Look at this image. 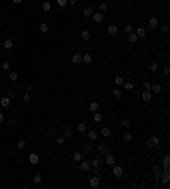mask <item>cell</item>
<instances>
[{
	"label": "cell",
	"mask_w": 170,
	"mask_h": 189,
	"mask_svg": "<svg viewBox=\"0 0 170 189\" xmlns=\"http://www.w3.org/2000/svg\"><path fill=\"white\" fill-rule=\"evenodd\" d=\"M89 184H90V187H94V189L99 187V186H100V177H99V176H92V177L89 179Z\"/></svg>",
	"instance_id": "cell-1"
},
{
	"label": "cell",
	"mask_w": 170,
	"mask_h": 189,
	"mask_svg": "<svg viewBox=\"0 0 170 189\" xmlns=\"http://www.w3.org/2000/svg\"><path fill=\"white\" fill-rule=\"evenodd\" d=\"M100 167H102V160H100V158H92V162H90V169L99 170Z\"/></svg>",
	"instance_id": "cell-2"
},
{
	"label": "cell",
	"mask_w": 170,
	"mask_h": 189,
	"mask_svg": "<svg viewBox=\"0 0 170 189\" xmlns=\"http://www.w3.org/2000/svg\"><path fill=\"white\" fill-rule=\"evenodd\" d=\"M160 145V138L158 136H151L150 140H148V147L150 148H155V147H158Z\"/></svg>",
	"instance_id": "cell-3"
},
{
	"label": "cell",
	"mask_w": 170,
	"mask_h": 189,
	"mask_svg": "<svg viewBox=\"0 0 170 189\" xmlns=\"http://www.w3.org/2000/svg\"><path fill=\"white\" fill-rule=\"evenodd\" d=\"M158 26H160V22H158L157 17H150V19H148V27L150 29H157Z\"/></svg>",
	"instance_id": "cell-4"
},
{
	"label": "cell",
	"mask_w": 170,
	"mask_h": 189,
	"mask_svg": "<svg viewBox=\"0 0 170 189\" xmlns=\"http://www.w3.org/2000/svg\"><path fill=\"white\" fill-rule=\"evenodd\" d=\"M97 152L102 153V155H107L109 153V148L106 147V143H97Z\"/></svg>",
	"instance_id": "cell-5"
},
{
	"label": "cell",
	"mask_w": 170,
	"mask_h": 189,
	"mask_svg": "<svg viewBox=\"0 0 170 189\" xmlns=\"http://www.w3.org/2000/svg\"><path fill=\"white\" fill-rule=\"evenodd\" d=\"M92 19H94V22L99 24V22H102V21H104V14L102 12H94L92 14Z\"/></svg>",
	"instance_id": "cell-6"
},
{
	"label": "cell",
	"mask_w": 170,
	"mask_h": 189,
	"mask_svg": "<svg viewBox=\"0 0 170 189\" xmlns=\"http://www.w3.org/2000/svg\"><path fill=\"white\" fill-rule=\"evenodd\" d=\"M150 90H151V94H153V96H155V94H160V92H162V85L155 82V83H151Z\"/></svg>",
	"instance_id": "cell-7"
},
{
	"label": "cell",
	"mask_w": 170,
	"mask_h": 189,
	"mask_svg": "<svg viewBox=\"0 0 170 189\" xmlns=\"http://www.w3.org/2000/svg\"><path fill=\"white\" fill-rule=\"evenodd\" d=\"M151 97H153L151 90H143V94H141V99L145 101V102H150V101H151Z\"/></svg>",
	"instance_id": "cell-8"
},
{
	"label": "cell",
	"mask_w": 170,
	"mask_h": 189,
	"mask_svg": "<svg viewBox=\"0 0 170 189\" xmlns=\"http://www.w3.org/2000/svg\"><path fill=\"white\" fill-rule=\"evenodd\" d=\"M38 162H39V155L38 153H29V163H32V165H38Z\"/></svg>",
	"instance_id": "cell-9"
},
{
	"label": "cell",
	"mask_w": 170,
	"mask_h": 189,
	"mask_svg": "<svg viewBox=\"0 0 170 189\" xmlns=\"http://www.w3.org/2000/svg\"><path fill=\"white\" fill-rule=\"evenodd\" d=\"M87 136H89L90 141H97V138H99V133H97L95 130H90V131H87Z\"/></svg>",
	"instance_id": "cell-10"
},
{
	"label": "cell",
	"mask_w": 170,
	"mask_h": 189,
	"mask_svg": "<svg viewBox=\"0 0 170 189\" xmlns=\"http://www.w3.org/2000/svg\"><path fill=\"white\" fill-rule=\"evenodd\" d=\"M80 38L84 39V41H90V39H92V32L87 31V29H84V31L80 32Z\"/></svg>",
	"instance_id": "cell-11"
},
{
	"label": "cell",
	"mask_w": 170,
	"mask_h": 189,
	"mask_svg": "<svg viewBox=\"0 0 170 189\" xmlns=\"http://www.w3.org/2000/svg\"><path fill=\"white\" fill-rule=\"evenodd\" d=\"M107 34H109V36H116V34H117V26H116V24L107 26Z\"/></svg>",
	"instance_id": "cell-12"
},
{
	"label": "cell",
	"mask_w": 170,
	"mask_h": 189,
	"mask_svg": "<svg viewBox=\"0 0 170 189\" xmlns=\"http://www.w3.org/2000/svg\"><path fill=\"white\" fill-rule=\"evenodd\" d=\"M10 101H12V99H10L9 96L2 97V99H0V106H2V107H9L10 106Z\"/></svg>",
	"instance_id": "cell-13"
},
{
	"label": "cell",
	"mask_w": 170,
	"mask_h": 189,
	"mask_svg": "<svg viewBox=\"0 0 170 189\" xmlns=\"http://www.w3.org/2000/svg\"><path fill=\"white\" fill-rule=\"evenodd\" d=\"M89 111L90 112H97L99 111V102H97V101H92V102L89 104Z\"/></svg>",
	"instance_id": "cell-14"
},
{
	"label": "cell",
	"mask_w": 170,
	"mask_h": 189,
	"mask_svg": "<svg viewBox=\"0 0 170 189\" xmlns=\"http://www.w3.org/2000/svg\"><path fill=\"white\" fill-rule=\"evenodd\" d=\"M112 172H114V176H116V177H122V172H124V170H122V167H121V165H114Z\"/></svg>",
	"instance_id": "cell-15"
},
{
	"label": "cell",
	"mask_w": 170,
	"mask_h": 189,
	"mask_svg": "<svg viewBox=\"0 0 170 189\" xmlns=\"http://www.w3.org/2000/svg\"><path fill=\"white\" fill-rule=\"evenodd\" d=\"M78 163H80V169L82 170H90V162L89 160H84V158H82Z\"/></svg>",
	"instance_id": "cell-16"
},
{
	"label": "cell",
	"mask_w": 170,
	"mask_h": 189,
	"mask_svg": "<svg viewBox=\"0 0 170 189\" xmlns=\"http://www.w3.org/2000/svg\"><path fill=\"white\" fill-rule=\"evenodd\" d=\"M92 14H94L92 7H90V5H87L85 9H84V17H87V19H90V17H92Z\"/></svg>",
	"instance_id": "cell-17"
},
{
	"label": "cell",
	"mask_w": 170,
	"mask_h": 189,
	"mask_svg": "<svg viewBox=\"0 0 170 189\" xmlns=\"http://www.w3.org/2000/svg\"><path fill=\"white\" fill-rule=\"evenodd\" d=\"M80 61H82V54H80V53H75V54H71V63L78 65Z\"/></svg>",
	"instance_id": "cell-18"
},
{
	"label": "cell",
	"mask_w": 170,
	"mask_h": 189,
	"mask_svg": "<svg viewBox=\"0 0 170 189\" xmlns=\"http://www.w3.org/2000/svg\"><path fill=\"white\" fill-rule=\"evenodd\" d=\"M135 34L138 36V38H145V36H146V29H145V27H138Z\"/></svg>",
	"instance_id": "cell-19"
},
{
	"label": "cell",
	"mask_w": 170,
	"mask_h": 189,
	"mask_svg": "<svg viewBox=\"0 0 170 189\" xmlns=\"http://www.w3.org/2000/svg\"><path fill=\"white\" fill-rule=\"evenodd\" d=\"M114 157H112V155H109V153H107L106 155V160H104V163H106V165H114Z\"/></svg>",
	"instance_id": "cell-20"
},
{
	"label": "cell",
	"mask_w": 170,
	"mask_h": 189,
	"mask_svg": "<svg viewBox=\"0 0 170 189\" xmlns=\"http://www.w3.org/2000/svg\"><path fill=\"white\" fill-rule=\"evenodd\" d=\"M114 83H116L117 87H121L122 83H124V78H122L121 75H116V77H114Z\"/></svg>",
	"instance_id": "cell-21"
},
{
	"label": "cell",
	"mask_w": 170,
	"mask_h": 189,
	"mask_svg": "<svg viewBox=\"0 0 170 189\" xmlns=\"http://www.w3.org/2000/svg\"><path fill=\"white\" fill-rule=\"evenodd\" d=\"M43 10H44V12H49V10H51V2H48V0H46V2H43Z\"/></svg>",
	"instance_id": "cell-22"
},
{
	"label": "cell",
	"mask_w": 170,
	"mask_h": 189,
	"mask_svg": "<svg viewBox=\"0 0 170 189\" xmlns=\"http://www.w3.org/2000/svg\"><path fill=\"white\" fill-rule=\"evenodd\" d=\"M12 46H14V41H12V39H5V41H3V48H5V49H10Z\"/></svg>",
	"instance_id": "cell-23"
},
{
	"label": "cell",
	"mask_w": 170,
	"mask_h": 189,
	"mask_svg": "<svg viewBox=\"0 0 170 189\" xmlns=\"http://www.w3.org/2000/svg\"><path fill=\"white\" fill-rule=\"evenodd\" d=\"M148 68H150V72H157L158 70V63H157V61H150Z\"/></svg>",
	"instance_id": "cell-24"
},
{
	"label": "cell",
	"mask_w": 170,
	"mask_h": 189,
	"mask_svg": "<svg viewBox=\"0 0 170 189\" xmlns=\"http://www.w3.org/2000/svg\"><path fill=\"white\" fill-rule=\"evenodd\" d=\"M77 131L78 133H85L87 131V126L84 125V123H78V125H77Z\"/></svg>",
	"instance_id": "cell-25"
},
{
	"label": "cell",
	"mask_w": 170,
	"mask_h": 189,
	"mask_svg": "<svg viewBox=\"0 0 170 189\" xmlns=\"http://www.w3.org/2000/svg\"><path fill=\"white\" fill-rule=\"evenodd\" d=\"M39 31H41V32H48L49 31V26L46 22H41V24H39Z\"/></svg>",
	"instance_id": "cell-26"
},
{
	"label": "cell",
	"mask_w": 170,
	"mask_h": 189,
	"mask_svg": "<svg viewBox=\"0 0 170 189\" xmlns=\"http://www.w3.org/2000/svg\"><path fill=\"white\" fill-rule=\"evenodd\" d=\"M82 61L84 63H92V54H82Z\"/></svg>",
	"instance_id": "cell-27"
},
{
	"label": "cell",
	"mask_w": 170,
	"mask_h": 189,
	"mask_svg": "<svg viewBox=\"0 0 170 189\" xmlns=\"http://www.w3.org/2000/svg\"><path fill=\"white\" fill-rule=\"evenodd\" d=\"M9 78L12 82H16L17 78H19V73H17V72H9Z\"/></svg>",
	"instance_id": "cell-28"
},
{
	"label": "cell",
	"mask_w": 170,
	"mask_h": 189,
	"mask_svg": "<svg viewBox=\"0 0 170 189\" xmlns=\"http://www.w3.org/2000/svg\"><path fill=\"white\" fill-rule=\"evenodd\" d=\"M84 148H85V152H89V153H92V152L95 150V148H94V145H92V143H85V145H84Z\"/></svg>",
	"instance_id": "cell-29"
},
{
	"label": "cell",
	"mask_w": 170,
	"mask_h": 189,
	"mask_svg": "<svg viewBox=\"0 0 170 189\" xmlns=\"http://www.w3.org/2000/svg\"><path fill=\"white\" fill-rule=\"evenodd\" d=\"M100 133H102V136H111V128H107V126H104V128H102V131H100Z\"/></svg>",
	"instance_id": "cell-30"
},
{
	"label": "cell",
	"mask_w": 170,
	"mask_h": 189,
	"mask_svg": "<svg viewBox=\"0 0 170 189\" xmlns=\"http://www.w3.org/2000/svg\"><path fill=\"white\" fill-rule=\"evenodd\" d=\"M41 181H43V177H41V174H36L34 176V179H32V182L38 186V184H41Z\"/></svg>",
	"instance_id": "cell-31"
},
{
	"label": "cell",
	"mask_w": 170,
	"mask_h": 189,
	"mask_svg": "<svg viewBox=\"0 0 170 189\" xmlns=\"http://www.w3.org/2000/svg\"><path fill=\"white\" fill-rule=\"evenodd\" d=\"M122 85H124L126 90H133V89H135V83H133V82H124Z\"/></svg>",
	"instance_id": "cell-32"
},
{
	"label": "cell",
	"mask_w": 170,
	"mask_h": 189,
	"mask_svg": "<svg viewBox=\"0 0 170 189\" xmlns=\"http://www.w3.org/2000/svg\"><path fill=\"white\" fill-rule=\"evenodd\" d=\"M128 41H131V43H136V41H138V36H136L135 32H129V38H128Z\"/></svg>",
	"instance_id": "cell-33"
},
{
	"label": "cell",
	"mask_w": 170,
	"mask_h": 189,
	"mask_svg": "<svg viewBox=\"0 0 170 189\" xmlns=\"http://www.w3.org/2000/svg\"><path fill=\"white\" fill-rule=\"evenodd\" d=\"M0 68H2V70H5V72H9V70H10V63H9V61H3V63L0 65Z\"/></svg>",
	"instance_id": "cell-34"
},
{
	"label": "cell",
	"mask_w": 170,
	"mask_h": 189,
	"mask_svg": "<svg viewBox=\"0 0 170 189\" xmlns=\"http://www.w3.org/2000/svg\"><path fill=\"white\" fill-rule=\"evenodd\" d=\"M82 158H84V157H82L80 152H75V153H73V160H75V162H80Z\"/></svg>",
	"instance_id": "cell-35"
},
{
	"label": "cell",
	"mask_w": 170,
	"mask_h": 189,
	"mask_svg": "<svg viewBox=\"0 0 170 189\" xmlns=\"http://www.w3.org/2000/svg\"><path fill=\"white\" fill-rule=\"evenodd\" d=\"M94 121H95V123L102 121V114H100V112H94Z\"/></svg>",
	"instance_id": "cell-36"
},
{
	"label": "cell",
	"mask_w": 170,
	"mask_h": 189,
	"mask_svg": "<svg viewBox=\"0 0 170 189\" xmlns=\"http://www.w3.org/2000/svg\"><path fill=\"white\" fill-rule=\"evenodd\" d=\"M122 140L124 141H133V135L131 133H124V135H122Z\"/></svg>",
	"instance_id": "cell-37"
},
{
	"label": "cell",
	"mask_w": 170,
	"mask_h": 189,
	"mask_svg": "<svg viewBox=\"0 0 170 189\" xmlns=\"http://www.w3.org/2000/svg\"><path fill=\"white\" fill-rule=\"evenodd\" d=\"M121 126H122V128H129V126H131V121H129V119H122Z\"/></svg>",
	"instance_id": "cell-38"
},
{
	"label": "cell",
	"mask_w": 170,
	"mask_h": 189,
	"mask_svg": "<svg viewBox=\"0 0 170 189\" xmlns=\"http://www.w3.org/2000/svg\"><path fill=\"white\" fill-rule=\"evenodd\" d=\"M112 96L116 97V99H121V97H122V92H121V90H119V89H116L114 92H112Z\"/></svg>",
	"instance_id": "cell-39"
},
{
	"label": "cell",
	"mask_w": 170,
	"mask_h": 189,
	"mask_svg": "<svg viewBox=\"0 0 170 189\" xmlns=\"http://www.w3.org/2000/svg\"><path fill=\"white\" fill-rule=\"evenodd\" d=\"M31 101H32L31 92H26V94H24V102H31Z\"/></svg>",
	"instance_id": "cell-40"
},
{
	"label": "cell",
	"mask_w": 170,
	"mask_h": 189,
	"mask_svg": "<svg viewBox=\"0 0 170 189\" xmlns=\"http://www.w3.org/2000/svg\"><path fill=\"white\" fill-rule=\"evenodd\" d=\"M56 3H58L60 7H66V5H68V0H56Z\"/></svg>",
	"instance_id": "cell-41"
},
{
	"label": "cell",
	"mask_w": 170,
	"mask_h": 189,
	"mask_svg": "<svg viewBox=\"0 0 170 189\" xmlns=\"http://www.w3.org/2000/svg\"><path fill=\"white\" fill-rule=\"evenodd\" d=\"M17 148H20V150H22V148H26V141H24V140L17 141Z\"/></svg>",
	"instance_id": "cell-42"
},
{
	"label": "cell",
	"mask_w": 170,
	"mask_h": 189,
	"mask_svg": "<svg viewBox=\"0 0 170 189\" xmlns=\"http://www.w3.org/2000/svg\"><path fill=\"white\" fill-rule=\"evenodd\" d=\"M124 31L128 32V34H129V32H133V26H131V24H126V26H124Z\"/></svg>",
	"instance_id": "cell-43"
},
{
	"label": "cell",
	"mask_w": 170,
	"mask_h": 189,
	"mask_svg": "<svg viewBox=\"0 0 170 189\" xmlns=\"http://www.w3.org/2000/svg\"><path fill=\"white\" fill-rule=\"evenodd\" d=\"M162 29V32H168V24H162V26H158Z\"/></svg>",
	"instance_id": "cell-44"
},
{
	"label": "cell",
	"mask_w": 170,
	"mask_h": 189,
	"mask_svg": "<svg viewBox=\"0 0 170 189\" xmlns=\"http://www.w3.org/2000/svg\"><path fill=\"white\" fill-rule=\"evenodd\" d=\"M151 82H143V90H150Z\"/></svg>",
	"instance_id": "cell-45"
},
{
	"label": "cell",
	"mask_w": 170,
	"mask_h": 189,
	"mask_svg": "<svg viewBox=\"0 0 170 189\" xmlns=\"http://www.w3.org/2000/svg\"><path fill=\"white\" fill-rule=\"evenodd\" d=\"M106 10H107V3L102 2V3H100V12H106Z\"/></svg>",
	"instance_id": "cell-46"
},
{
	"label": "cell",
	"mask_w": 170,
	"mask_h": 189,
	"mask_svg": "<svg viewBox=\"0 0 170 189\" xmlns=\"http://www.w3.org/2000/svg\"><path fill=\"white\" fill-rule=\"evenodd\" d=\"M65 138H71V130H65Z\"/></svg>",
	"instance_id": "cell-47"
},
{
	"label": "cell",
	"mask_w": 170,
	"mask_h": 189,
	"mask_svg": "<svg viewBox=\"0 0 170 189\" xmlns=\"http://www.w3.org/2000/svg\"><path fill=\"white\" fill-rule=\"evenodd\" d=\"M56 143H60V145H61V143H65V138H63V136H60V138H56Z\"/></svg>",
	"instance_id": "cell-48"
},
{
	"label": "cell",
	"mask_w": 170,
	"mask_h": 189,
	"mask_svg": "<svg viewBox=\"0 0 170 189\" xmlns=\"http://www.w3.org/2000/svg\"><path fill=\"white\" fill-rule=\"evenodd\" d=\"M170 73V68L168 67H163V75H168Z\"/></svg>",
	"instance_id": "cell-49"
},
{
	"label": "cell",
	"mask_w": 170,
	"mask_h": 189,
	"mask_svg": "<svg viewBox=\"0 0 170 189\" xmlns=\"http://www.w3.org/2000/svg\"><path fill=\"white\" fill-rule=\"evenodd\" d=\"M77 2H78V0H68V3H70V5H75Z\"/></svg>",
	"instance_id": "cell-50"
},
{
	"label": "cell",
	"mask_w": 170,
	"mask_h": 189,
	"mask_svg": "<svg viewBox=\"0 0 170 189\" xmlns=\"http://www.w3.org/2000/svg\"><path fill=\"white\" fill-rule=\"evenodd\" d=\"M0 123H3V114L0 112Z\"/></svg>",
	"instance_id": "cell-51"
},
{
	"label": "cell",
	"mask_w": 170,
	"mask_h": 189,
	"mask_svg": "<svg viewBox=\"0 0 170 189\" xmlns=\"http://www.w3.org/2000/svg\"><path fill=\"white\" fill-rule=\"evenodd\" d=\"M22 0H12V3H20Z\"/></svg>",
	"instance_id": "cell-52"
},
{
	"label": "cell",
	"mask_w": 170,
	"mask_h": 189,
	"mask_svg": "<svg viewBox=\"0 0 170 189\" xmlns=\"http://www.w3.org/2000/svg\"><path fill=\"white\" fill-rule=\"evenodd\" d=\"M0 27H2V21H0Z\"/></svg>",
	"instance_id": "cell-53"
}]
</instances>
